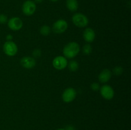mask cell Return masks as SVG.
Listing matches in <instances>:
<instances>
[{"instance_id":"obj_1","label":"cell","mask_w":131,"mask_h":130,"mask_svg":"<svg viewBox=\"0 0 131 130\" xmlns=\"http://www.w3.org/2000/svg\"><path fill=\"white\" fill-rule=\"evenodd\" d=\"M80 52V46L79 43L75 42L68 43L63 49V54L67 59H73L76 57Z\"/></svg>"},{"instance_id":"obj_2","label":"cell","mask_w":131,"mask_h":130,"mask_svg":"<svg viewBox=\"0 0 131 130\" xmlns=\"http://www.w3.org/2000/svg\"><path fill=\"white\" fill-rule=\"evenodd\" d=\"M72 21L78 28H85L89 22L88 17L82 13H75L72 15Z\"/></svg>"},{"instance_id":"obj_3","label":"cell","mask_w":131,"mask_h":130,"mask_svg":"<svg viewBox=\"0 0 131 130\" xmlns=\"http://www.w3.org/2000/svg\"><path fill=\"white\" fill-rule=\"evenodd\" d=\"M3 52L6 56L12 57L15 56L18 52L17 45L13 41H6L3 47Z\"/></svg>"},{"instance_id":"obj_4","label":"cell","mask_w":131,"mask_h":130,"mask_svg":"<svg viewBox=\"0 0 131 130\" xmlns=\"http://www.w3.org/2000/svg\"><path fill=\"white\" fill-rule=\"evenodd\" d=\"M37 9L36 3L32 0H27L22 5V11L26 16H31L35 14Z\"/></svg>"},{"instance_id":"obj_5","label":"cell","mask_w":131,"mask_h":130,"mask_svg":"<svg viewBox=\"0 0 131 130\" xmlns=\"http://www.w3.org/2000/svg\"><path fill=\"white\" fill-rule=\"evenodd\" d=\"M68 28V23L64 19H58L52 24V30L56 34H61L66 31Z\"/></svg>"},{"instance_id":"obj_6","label":"cell","mask_w":131,"mask_h":130,"mask_svg":"<svg viewBox=\"0 0 131 130\" xmlns=\"http://www.w3.org/2000/svg\"><path fill=\"white\" fill-rule=\"evenodd\" d=\"M99 90L102 98L107 100H111L115 96V91H114L113 88L108 84H104L101 86Z\"/></svg>"},{"instance_id":"obj_7","label":"cell","mask_w":131,"mask_h":130,"mask_svg":"<svg viewBox=\"0 0 131 130\" xmlns=\"http://www.w3.org/2000/svg\"><path fill=\"white\" fill-rule=\"evenodd\" d=\"M52 63L55 69L58 70H62L67 67L68 61L67 59L63 56H58L53 59Z\"/></svg>"},{"instance_id":"obj_8","label":"cell","mask_w":131,"mask_h":130,"mask_svg":"<svg viewBox=\"0 0 131 130\" xmlns=\"http://www.w3.org/2000/svg\"><path fill=\"white\" fill-rule=\"evenodd\" d=\"M76 96L77 92L75 89L73 87H68L63 92L62 99L65 103H71L75 99Z\"/></svg>"},{"instance_id":"obj_9","label":"cell","mask_w":131,"mask_h":130,"mask_svg":"<svg viewBox=\"0 0 131 130\" xmlns=\"http://www.w3.org/2000/svg\"><path fill=\"white\" fill-rule=\"evenodd\" d=\"M7 24L8 27L11 30L14 31L20 30L23 26V20L17 17H14L10 18L9 20H8Z\"/></svg>"},{"instance_id":"obj_10","label":"cell","mask_w":131,"mask_h":130,"mask_svg":"<svg viewBox=\"0 0 131 130\" xmlns=\"http://www.w3.org/2000/svg\"><path fill=\"white\" fill-rule=\"evenodd\" d=\"M20 65L26 69H31L36 65L35 59L31 56H25L22 57L20 61Z\"/></svg>"},{"instance_id":"obj_11","label":"cell","mask_w":131,"mask_h":130,"mask_svg":"<svg viewBox=\"0 0 131 130\" xmlns=\"http://www.w3.org/2000/svg\"><path fill=\"white\" fill-rule=\"evenodd\" d=\"M112 76V71L109 69H104L100 72L99 75L98 79L99 82L102 84H106L107 82L110 81Z\"/></svg>"},{"instance_id":"obj_12","label":"cell","mask_w":131,"mask_h":130,"mask_svg":"<svg viewBox=\"0 0 131 130\" xmlns=\"http://www.w3.org/2000/svg\"><path fill=\"white\" fill-rule=\"evenodd\" d=\"M83 36L85 42H86L87 43H92L95 38V32L92 28H86L83 31Z\"/></svg>"},{"instance_id":"obj_13","label":"cell","mask_w":131,"mask_h":130,"mask_svg":"<svg viewBox=\"0 0 131 130\" xmlns=\"http://www.w3.org/2000/svg\"><path fill=\"white\" fill-rule=\"evenodd\" d=\"M66 6L68 10L72 12L77 11L79 7L78 0H67Z\"/></svg>"},{"instance_id":"obj_14","label":"cell","mask_w":131,"mask_h":130,"mask_svg":"<svg viewBox=\"0 0 131 130\" xmlns=\"http://www.w3.org/2000/svg\"><path fill=\"white\" fill-rule=\"evenodd\" d=\"M67 67L70 71L75 72L79 69V63L75 60H71L70 62H68Z\"/></svg>"},{"instance_id":"obj_15","label":"cell","mask_w":131,"mask_h":130,"mask_svg":"<svg viewBox=\"0 0 131 130\" xmlns=\"http://www.w3.org/2000/svg\"><path fill=\"white\" fill-rule=\"evenodd\" d=\"M51 31V29L49 25H43L40 29V33L42 36H47L50 34Z\"/></svg>"},{"instance_id":"obj_16","label":"cell","mask_w":131,"mask_h":130,"mask_svg":"<svg viewBox=\"0 0 131 130\" xmlns=\"http://www.w3.org/2000/svg\"><path fill=\"white\" fill-rule=\"evenodd\" d=\"M92 45L89 43H87V44H85L83 47V49H82V51H83V53L84 54V55H90L92 52Z\"/></svg>"},{"instance_id":"obj_17","label":"cell","mask_w":131,"mask_h":130,"mask_svg":"<svg viewBox=\"0 0 131 130\" xmlns=\"http://www.w3.org/2000/svg\"><path fill=\"white\" fill-rule=\"evenodd\" d=\"M123 71H124L123 68L122 66H118L114 68L113 70L112 73H113L115 75H116V76H120L122 74Z\"/></svg>"},{"instance_id":"obj_18","label":"cell","mask_w":131,"mask_h":130,"mask_svg":"<svg viewBox=\"0 0 131 130\" xmlns=\"http://www.w3.org/2000/svg\"><path fill=\"white\" fill-rule=\"evenodd\" d=\"M90 88L93 91H98L100 90V88H101V85L98 82H93L90 85Z\"/></svg>"},{"instance_id":"obj_19","label":"cell","mask_w":131,"mask_h":130,"mask_svg":"<svg viewBox=\"0 0 131 130\" xmlns=\"http://www.w3.org/2000/svg\"><path fill=\"white\" fill-rule=\"evenodd\" d=\"M8 22V17L5 14H0V24H3Z\"/></svg>"},{"instance_id":"obj_20","label":"cell","mask_w":131,"mask_h":130,"mask_svg":"<svg viewBox=\"0 0 131 130\" xmlns=\"http://www.w3.org/2000/svg\"><path fill=\"white\" fill-rule=\"evenodd\" d=\"M41 54H42V52H41V50L40 49H38V48H37V49H35L33 51V52H32V55H33V57H40Z\"/></svg>"},{"instance_id":"obj_21","label":"cell","mask_w":131,"mask_h":130,"mask_svg":"<svg viewBox=\"0 0 131 130\" xmlns=\"http://www.w3.org/2000/svg\"><path fill=\"white\" fill-rule=\"evenodd\" d=\"M13 36L12 34H7L6 36V40L7 41H12L13 40Z\"/></svg>"},{"instance_id":"obj_22","label":"cell","mask_w":131,"mask_h":130,"mask_svg":"<svg viewBox=\"0 0 131 130\" xmlns=\"http://www.w3.org/2000/svg\"><path fill=\"white\" fill-rule=\"evenodd\" d=\"M43 0H34L33 1H34L35 3H41L42 2H43Z\"/></svg>"},{"instance_id":"obj_23","label":"cell","mask_w":131,"mask_h":130,"mask_svg":"<svg viewBox=\"0 0 131 130\" xmlns=\"http://www.w3.org/2000/svg\"><path fill=\"white\" fill-rule=\"evenodd\" d=\"M66 130H74V127H72V126H68L67 127V129H65Z\"/></svg>"},{"instance_id":"obj_24","label":"cell","mask_w":131,"mask_h":130,"mask_svg":"<svg viewBox=\"0 0 131 130\" xmlns=\"http://www.w3.org/2000/svg\"><path fill=\"white\" fill-rule=\"evenodd\" d=\"M49 1H52V2H56V1H58V0H49Z\"/></svg>"},{"instance_id":"obj_25","label":"cell","mask_w":131,"mask_h":130,"mask_svg":"<svg viewBox=\"0 0 131 130\" xmlns=\"http://www.w3.org/2000/svg\"><path fill=\"white\" fill-rule=\"evenodd\" d=\"M56 130H66L65 129H63V128H60V129H58Z\"/></svg>"}]
</instances>
